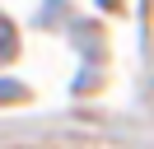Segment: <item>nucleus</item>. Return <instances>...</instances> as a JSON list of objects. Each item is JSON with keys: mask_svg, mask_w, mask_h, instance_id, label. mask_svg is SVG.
<instances>
[{"mask_svg": "<svg viewBox=\"0 0 154 149\" xmlns=\"http://www.w3.org/2000/svg\"><path fill=\"white\" fill-rule=\"evenodd\" d=\"M14 56V23L0 14V61H10Z\"/></svg>", "mask_w": 154, "mask_h": 149, "instance_id": "obj_1", "label": "nucleus"}]
</instances>
